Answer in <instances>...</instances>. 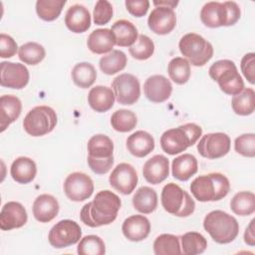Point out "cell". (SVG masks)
Masks as SVG:
<instances>
[{
	"instance_id": "cell-47",
	"label": "cell",
	"mask_w": 255,
	"mask_h": 255,
	"mask_svg": "<svg viewBox=\"0 0 255 255\" xmlns=\"http://www.w3.org/2000/svg\"><path fill=\"white\" fill-rule=\"evenodd\" d=\"M241 72L250 84L255 83V54L248 53L243 56L240 63Z\"/></svg>"
},
{
	"instance_id": "cell-4",
	"label": "cell",
	"mask_w": 255,
	"mask_h": 255,
	"mask_svg": "<svg viewBox=\"0 0 255 255\" xmlns=\"http://www.w3.org/2000/svg\"><path fill=\"white\" fill-rule=\"evenodd\" d=\"M203 227L211 238L219 244L232 242L239 233V224L236 218L222 210L209 212L204 217Z\"/></svg>"
},
{
	"instance_id": "cell-15",
	"label": "cell",
	"mask_w": 255,
	"mask_h": 255,
	"mask_svg": "<svg viewBox=\"0 0 255 255\" xmlns=\"http://www.w3.org/2000/svg\"><path fill=\"white\" fill-rule=\"evenodd\" d=\"M137 180L134 167L127 162L118 164L109 177L111 186L123 194H130L134 190Z\"/></svg>"
},
{
	"instance_id": "cell-2",
	"label": "cell",
	"mask_w": 255,
	"mask_h": 255,
	"mask_svg": "<svg viewBox=\"0 0 255 255\" xmlns=\"http://www.w3.org/2000/svg\"><path fill=\"white\" fill-rule=\"evenodd\" d=\"M190 191L200 202L218 201L230 191L228 178L219 172L199 175L190 183Z\"/></svg>"
},
{
	"instance_id": "cell-35",
	"label": "cell",
	"mask_w": 255,
	"mask_h": 255,
	"mask_svg": "<svg viewBox=\"0 0 255 255\" xmlns=\"http://www.w3.org/2000/svg\"><path fill=\"white\" fill-rule=\"evenodd\" d=\"M180 240L181 252L185 255L201 254L207 247V240L199 232H186L180 236Z\"/></svg>"
},
{
	"instance_id": "cell-32",
	"label": "cell",
	"mask_w": 255,
	"mask_h": 255,
	"mask_svg": "<svg viewBox=\"0 0 255 255\" xmlns=\"http://www.w3.org/2000/svg\"><path fill=\"white\" fill-rule=\"evenodd\" d=\"M232 110L236 115L249 116L255 110V92L251 88H244L239 94L234 95L231 101Z\"/></svg>"
},
{
	"instance_id": "cell-26",
	"label": "cell",
	"mask_w": 255,
	"mask_h": 255,
	"mask_svg": "<svg viewBox=\"0 0 255 255\" xmlns=\"http://www.w3.org/2000/svg\"><path fill=\"white\" fill-rule=\"evenodd\" d=\"M127 148L133 156L144 157L153 150L154 138L147 131L137 130L128 137Z\"/></svg>"
},
{
	"instance_id": "cell-46",
	"label": "cell",
	"mask_w": 255,
	"mask_h": 255,
	"mask_svg": "<svg viewBox=\"0 0 255 255\" xmlns=\"http://www.w3.org/2000/svg\"><path fill=\"white\" fill-rule=\"evenodd\" d=\"M18 49V45L16 41L9 35L1 33L0 34V57L11 58L13 57Z\"/></svg>"
},
{
	"instance_id": "cell-1",
	"label": "cell",
	"mask_w": 255,
	"mask_h": 255,
	"mask_svg": "<svg viewBox=\"0 0 255 255\" xmlns=\"http://www.w3.org/2000/svg\"><path fill=\"white\" fill-rule=\"evenodd\" d=\"M120 197L111 190L99 191L93 201L86 203L81 211V220L90 227L108 225L116 220L121 208Z\"/></svg>"
},
{
	"instance_id": "cell-10",
	"label": "cell",
	"mask_w": 255,
	"mask_h": 255,
	"mask_svg": "<svg viewBox=\"0 0 255 255\" xmlns=\"http://www.w3.org/2000/svg\"><path fill=\"white\" fill-rule=\"evenodd\" d=\"M57 121V114L51 107L38 106L28 112L23 121V128L32 136H42L55 128Z\"/></svg>"
},
{
	"instance_id": "cell-43",
	"label": "cell",
	"mask_w": 255,
	"mask_h": 255,
	"mask_svg": "<svg viewBox=\"0 0 255 255\" xmlns=\"http://www.w3.org/2000/svg\"><path fill=\"white\" fill-rule=\"evenodd\" d=\"M128 52L136 60H147L154 52V43L146 35H138L135 43L129 47Z\"/></svg>"
},
{
	"instance_id": "cell-44",
	"label": "cell",
	"mask_w": 255,
	"mask_h": 255,
	"mask_svg": "<svg viewBox=\"0 0 255 255\" xmlns=\"http://www.w3.org/2000/svg\"><path fill=\"white\" fill-rule=\"evenodd\" d=\"M234 148L236 152L246 157L255 156V134L244 133L235 138Z\"/></svg>"
},
{
	"instance_id": "cell-28",
	"label": "cell",
	"mask_w": 255,
	"mask_h": 255,
	"mask_svg": "<svg viewBox=\"0 0 255 255\" xmlns=\"http://www.w3.org/2000/svg\"><path fill=\"white\" fill-rule=\"evenodd\" d=\"M37 173V166L33 159L26 156L16 158L10 167V174L12 178L21 184L31 182Z\"/></svg>"
},
{
	"instance_id": "cell-30",
	"label": "cell",
	"mask_w": 255,
	"mask_h": 255,
	"mask_svg": "<svg viewBox=\"0 0 255 255\" xmlns=\"http://www.w3.org/2000/svg\"><path fill=\"white\" fill-rule=\"evenodd\" d=\"M112 32L116 38V45L119 47H130L138 37L136 27L128 20L116 21L112 26Z\"/></svg>"
},
{
	"instance_id": "cell-48",
	"label": "cell",
	"mask_w": 255,
	"mask_h": 255,
	"mask_svg": "<svg viewBox=\"0 0 255 255\" xmlns=\"http://www.w3.org/2000/svg\"><path fill=\"white\" fill-rule=\"evenodd\" d=\"M125 4L128 13L134 17L144 16L149 8V1L147 0H127Z\"/></svg>"
},
{
	"instance_id": "cell-50",
	"label": "cell",
	"mask_w": 255,
	"mask_h": 255,
	"mask_svg": "<svg viewBox=\"0 0 255 255\" xmlns=\"http://www.w3.org/2000/svg\"><path fill=\"white\" fill-rule=\"evenodd\" d=\"M153 4L157 6H163V7H169V8H174L177 4L178 1H153Z\"/></svg>"
},
{
	"instance_id": "cell-14",
	"label": "cell",
	"mask_w": 255,
	"mask_h": 255,
	"mask_svg": "<svg viewBox=\"0 0 255 255\" xmlns=\"http://www.w3.org/2000/svg\"><path fill=\"white\" fill-rule=\"evenodd\" d=\"M64 191L70 200L76 202L84 201L93 194L94 182L86 173L73 172L65 179Z\"/></svg>"
},
{
	"instance_id": "cell-23",
	"label": "cell",
	"mask_w": 255,
	"mask_h": 255,
	"mask_svg": "<svg viewBox=\"0 0 255 255\" xmlns=\"http://www.w3.org/2000/svg\"><path fill=\"white\" fill-rule=\"evenodd\" d=\"M67 28L74 33H84L91 26V14L84 5L75 4L71 6L65 16Z\"/></svg>"
},
{
	"instance_id": "cell-24",
	"label": "cell",
	"mask_w": 255,
	"mask_h": 255,
	"mask_svg": "<svg viewBox=\"0 0 255 255\" xmlns=\"http://www.w3.org/2000/svg\"><path fill=\"white\" fill-rule=\"evenodd\" d=\"M116 45V38L111 29H96L88 37L87 46L94 54H106L112 52Z\"/></svg>"
},
{
	"instance_id": "cell-40",
	"label": "cell",
	"mask_w": 255,
	"mask_h": 255,
	"mask_svg": "<svg viewBox=\"0 0 255 255\" xmlns=\"http://www.w3.org/2000/svg\"><path fill=\"white\" fill-rule=\"evenodd\" d=\"M137 123L136 116L129 110H118L111 117V125L115 130L128 132L132 130Z\"/></svg>"
},
{
	"instance_id": "cell-6",
	"label": "cell",
	"mask_w": 255,
	"mask_h": 255,
	"mask_svg": "<svg viewBox=\"0 0 255 255\" xmlns=\"http://www.w3.org/2000/svg\"><path fill=\"white\" fill-rule=\"evenodd\" d=\"M88 164L96 174L107 173L114 164V142L106 134L93 135L88 141Z\"/></svg>"
},
{
	"instance_id": "cell-8",
	"label": "cell",
	"mask_w": 255,
	"mask_h": 255,
	"mask_svg": "<svg viewBox=\"0 0 255 255\" xmlns=\"http://www.w3.org/2000/svg\"><path fill=\"white\" fill-rule=\"evenodd\" d=\"M161 205L166 212L178 217L189 216L195 209V202L188 192L173 182L163 186Z\"/></svg>"
},
{
	"instance_id": "cell-49",
	"label": "cell",
	"mask_w": 255,
	"mask_h": 255,
	"mask_svg": "<svg viewBox=\"0 0 255 255\" xmlns=\"http://www.w3.org/2000/svg\"><path fill=\"white\" fill-rule=\"evenodd\" d=\"M254 222L255 219H252L249 223V225L246 227L244 232V241L246 244L250 246L255 245V235H254Z\"/></svg>"
},
{
	"instance_id": "cell-36",
	"label": "cell",
	"mask_w": 255,
	"mask_h": 255,
	"mask_svg": "<svg viewBox=\"0 0 255 255\" xmlns=\"http://www.w3.org/2000/svg\"><path fill=\"white\" fill-rule=\"evenodd\" d=\"M230 208L240 216H248L255 211V195L251 191H240L236 193L231 201Z\"/></svg>"
},
{
	"instance_id": "cell-31",
	"label": "cell",
	"mask_w": 255,
	"mask_h": 255,
	"mask_svg": "<svg viewBox=\"0 0 255 255\" xmlns=\"http://www.w3.org/2000/svg\"><path fill=\"white\" fill-rule=\"evenodd\" d=\"M157 193L148 186L139 187L132 197V205L135 210L143 214L153 212L157 207Z\"/></svg>"
},
{
	"instance_id": "cell-39",
	"label": "cell",
	"mask_w": 255,
	"mask_h": 255,
	"mask_svg": "<svg viewBox=\"0 0 255 255\" xmlns=\"http://www.w3.org/2000/svg\"><path fill=\"white\" fill-rule=\"evenodd\" d=\"M18 56L23 63L34 66L43 61L46 56V51L39 43L28 42L19 47Z\"/></svg>"
},
{
	"instance_id": "cell-45",
	"label": "cell",
	"mask_w": 255,
	"mask_h": 255,
	"mask_svg": "<svg viewBox=\"0 0 255 255\" xmlns=\"http://www.w3.org/2000/svg\"><path fill=\"white\" fill-rule=\"evenodd\" d=\"M94 22L96 25H106L113 17V6L107 0H99L96 2L93 11Z\"/></svg>"
},
{
	"instance_id": "cell-29",
	"label": "cell",
	"mask_w": 255,
	"mask_h": 255,
	"mask_svg": "<svg viewBox=\"0 0 255 255\" xmlns=\"http://www.w3.org/2000/svg\"><path fill=\"white\" fill-rule=\"evenodd\" d=\"M198 163L194 155L190 153H183L172 160L171 172L174 178L180 181L188 180L197 172Z\"/></svg>"
},
{
	"instance_id": "cell-12",
	"label": "cell",
	"mask_w": 255,
	"mask_h": 255,
	"mask_svg": "<svg viewBox=\"0 0 255 255\" xmlns=\"http://www.w3.org/2000/svg\"><path fill=\"white\" fill-rule=\"evenodd\" d=\"M231 140L224 132H211L203 135L197 143L199 154L208 159H216L226 155L230 150Z\"/></svg>"
},
{
	"instance_id": "cell-9",
	"label": "cell",
	"mask_w": 255,
	"mask_h": 255,
	"mask_svg": "<svg viewBox=\"0 0 255 255\" xmlns=\"http://www.w3.org/2000/svg\"><path fill=\"white\" fill-rule=\"evenodd\" d=\"M178 48L183 57L191 65L201 67L213 56V47L210 42L196 33H187L181 37Z\"/></svg>"
},
{
	"instance_id": "cell-13",
	"label": "cell",
	"mask_w": 255,
	"mask_h": 255,
	"mask_svg": "<svg viewBox=\"0 0 255 255\" xmlns=\"http://www.w3.org/2000/svg\"><path fill=\"white\" fill-rule=\"evenodd\" d=\"M116 99L121 105H133L140 96V85L137 78L131 74H121L112 83Z\"/></svg>"
},
{
	"instance_id": "cell-41",
	"label": "cell",
	"mask_w": 255,
	"mask_h": 255,
	"mask_svg": "<svg viewBox=\"0 0 255 255\" xmlns=\"http://www.w3.org/2000/svg\"><path fill=\"white\" fill-rule=\"evenodd\" d=\"M65 4V0H38L36 12L42 20L54 21L60 16Z\"/></svg>"
},
{
	"instance_id": "cell-37",
	"label": "cell",
	"mask_w": 255,
	"mask_h": 255,
	"mask_svg": "<svg viewBox=\"0 0 255 255\" xmlns=\"http://www.w3.org/2000/svg\"><path fill=\"white\" fill-rule=\"evenodd\" d=\"M153 252L155 255L181 254L179 237L167 233L160 234L153 242Z\"/></svg>"
},
{
	"instance_id": "cell-34",
	"label": "cell",
	"mask_w": 255,
	"mask_h": 255,
	"mask_svg": "<svg viewBox=\"0 0 255 255\" xmlns=\"http://www.w3.org/2000/svg\"><path fill=\"white\" fill-rule=\"evenodd\" d=\"M127 62V56L123 51L113 50L100 59L99 65L103 73L107 75H115L126 68Z\"/></svg>"
},
{
	"instance_id": "cell-22",
	"label": "cell",
	"mask_w": 255,
	"mask_h": 255,
	"mask_svg": "<svg viewBox=\"0 0 255 255\" xmlns=\"http://www.w3.org/2000/svg\"><path fill=\"white\" fill-rule=\"evenodd\" d=\"M59 208V202L56 197L51 194H41L33 203V215L37 221L47 223L58 215Z\"/></svg>"
},
{
	"instance_id": "cell-7",
	"label": "cell",
	"mask_w": 255,
	"mask_h": 255,
	"mask_svg": "<svg viewBox=\"0 0 255 255\" xmlns=\"http://www.w3.org/2000/svg\"><path fill=\"white\" fill-rule=\"evenodd\" d=\"M208 74L218 83L220 90L227 95H237L244 89V82L235 63L231 60L216 61L210 66Z\"/></svg>"
},
{
	"instance_id": "cell-17",
	"label": "cell",
	"mask_w": 255,
	"mask_h": 255,
	"mask_svg": "<svg viewBox=\"0 0 255 255\" xmlns=\"http://www.w3.org/2000/svg\"><path fill=\"white\" fill-rule=\"evenodd\" d=\"M149 29L157 35L170 33L176 25V15L172 8L157 6L149 14L147 19Z\"/></svg>"
},
{
	"instance_id": "cell-3",
	"label": "cell",
	"mask_w": 255,
	"mask_h": 255,
	"mask_svg": "<svg viewBox=\"0 0 255 255\" xmlns=\"http://www.w3.org/2000/svg\"><path fill=\"white\" fill-rule=\"evenodd\" d=\"M201 134L202 128L198 125L187 123L165 130L160 136V146L167 154L174 155L192 146Z\"/></svg>"
},
{
	"instance_id": "cell-19",
	"label": "cell",
	"mask_w": 255,
	"mask_h": 255,
	"mask_svg": "<svg viewBox=\"0 0 255 255\" xmlns=\"http://www.w3.org/2000/svg\"><path fill=\"white\" fill-rule=\"evenodd\" d=\"M143 92L148 101L152 103H162L170 97L172 85L164 76L153 75L145 80Z\"/></svg>"
},
{
	"instance_id": "cell-20",
	"label": "cell",
	"mask_w": 255,
	"mask_h": 255,
	"mask_svg": "<svg viewBox=\"0 0 255 255\" xmlns=\"http://www.w3.org/2000/svg\"><path fill=\"white\" fill-rule=\"evenodd\" d=\"M144 179L151 184H158L165 180L169 174L168 158L162 154L153 155L147 159L142 167Z\"/></svg>"
},
{
	"instance_id": "cell-5",
	"label": "cell",
	"mask_w": 255,
	"mask_h": 255,
	"mask_svg": "<svg viewBox=\"0 0 255 255\" xmlns=\"http://www.w3.org/2000/svg\"><path fill=\"white\" fill-rule=\"evenodd\" d=\"M241 11L234 1H210L203 5L200 11L201 22L209 28L232 26L240 18Z\"/></svg>"
},
{
	"instance_id": "cell-25",
	"label": "cell",
	"mask_w": 255,
	"mask_h": 255,
	"mask_svg": "<svg viewBox=\"0 0 255 255\" xmlns=\"http://www.w3.org/2000/svg\"><path fill=\"white\" fill-rule=\"evenodd\" d=\"M21 101L13 95H3L0 98V127L4 131L9 125L15 122L21 115Z\"/></svg>"
},
{
	"instance_id": "cell-33",
	"label": "cell",
	"mask_w": 255,
	"mask_h": 255,
	"mask_svg": "<svg viewBox=\"0 0 255 255\" xmlns=\"http://www.w3.org/2000/svg\"><path fill=\"white\" fill-rule=\"evenodd\" d=\"M71 75L75 85L82 89L90 88L97 79V71L95 67L88 62H81L76 64L72 70Z\"/></svg>"
},
{
	"instance_id": "cell-11",
	"label": "cell",
	"mask_w": 255,
	"mask_h": 255,
	"mask_svg": "<svg viewBox=\"0 0 255 255\" xmlns=\"http://www.w3.org/2000/svg\"><path fill=\"white\" fill-rule=\"evenodd\" d=\"M82 237L80 225L70 219H64L56 223L49 231V243L55 248H65L78 243Z\"/></svg>"
},
{
	"instance_id": "cell-42",
	"label": "cell",
	"mask_w": 255,
	"mask_h": 255,
	"mask_svg": "<svg viewBox=\"0 0 255 255\" xmlns=\"http://www.w3.org/2000/svg\"><path fill=\"white\" fill-rule=\"evenodd\" d=\"M77 252L80 255H104L106 253V245L101 237L87 235L79 241Z\"/></svg>"
},
{
	"instance_id": "cell-16",
	"label": "cell",
	"mask_w": 255,
	"mask_h": 255,
	"mask_svg": "<svg viewBox=\"0 0 255 255\" xmlns=\"http://www.w3.org/2000/svg\"><path fill=\"white\" fill-rule=\"evenodd\" d=\"M0 71V84L2 87L20 90L26 87L29 82V71L23 64L1 62Z\"/></svg>"
},
{
	"instance_id": "cell-27",
	"label": "cell",
	"mask_w": 255,
	"mask_h": 255,
	"mask_svg": "<svg viewBox=\"0 0 255 255\" xmlns=\"http://www.w3.org/2000/svg\"><path fill=\"white\" fill-rule=\"evenodd\" d=\"M115 98V93L111 88L106 86H96L89 92L88 103L94 111L105 113L113 108Z\"/></svg>"
},
{
	"instance_id": "cell-38",
	"label": "cell",
	"mask_w": 255,
	"mask_h": 255,
	"mask_svg": "<svg viewBox=\"0 0 255 255\" xmlns=\"http://www.w3.org/2000/svg\"><path fill=\"white\" fill-rule=\"evenodd\" d=\"M167 73L175 84L183 85L190 78V64L182 57H175L168 63Z\"/></svg>"
},
{
	"instance_id": "cell-21",
	"label": "cell",
	"mask_w": 255,
	"mask_h": 255,
	"mask_svg": "<svg viewBox=\"0 0 255 255\" xmlns=\"http://www.w3.org/2000/svg\"><path fill=\"white\" fill-rule=\"evenodd\" d=\"M122 231L125 237L129 241L138 242L148 236L150 232V222L143 215H131L123 222Z\"/></svg>"
},
{
	"instance_id": "cell-18",
	"label": "cell",
	"mask_w": 255,
	"mask_h": 255,
	"mask_svg": "<svg viewBox=\"0 0 255 255\" xmlns=\"http://www.w3.org/2000/svg\"><path fill=\"white\" fill-rule=\"evenodd\" d=\"M27 220V211L21 203L9 201L3 205L0 212V228L2 230L20 228L26 224Z\"/></svg>"
}]
</instances>
